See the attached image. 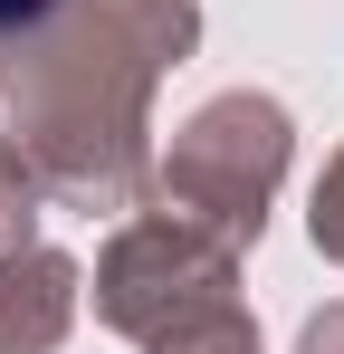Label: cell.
Listing matches in <instances>:
<instances>
[{"label":"cell","mask_w":344,"mask_h":354,"mask_svg":"<svg viewBox=\"0 0 344 354\" xmlns=\"http://www.w3.org/2000/svg\"><path fill=\"white\" fill-rule=\"evenodd\" d=\"M201 48V0H57L0 39V124L67 211L153 201V96Z\"/></svg>","instance_id":"obj_1"},{"label":"cell","mask_w":344,"mask_h":354,"mask_svg":"<svg viewBox=\"0 0 344 354\" xmlns=\"http://www.w3.org/2000/svg\"><path fill=\"white\" fill-rule=\"evenodd\" d=\"M86 297H96V326H115L134 354H268L239 297V249L163 201L115 221Z\"/></svg>","instance_id":"obj_2"},{"label":"cell","mask_w":344,"mask_h":354,"mask_svg":"<svg viewBox=\"0 0 344 354\" xmlns=\"http://www.w3.org/2000/svg\"><path fill=\"white\" fill-rule=\"evenodd\" d=\"M287 163H296V115L268 86H220V96H201L172 124V144L153 153V201L182 211V221H201L229 249H258Z\"/></svg>","instance_id":"obj_3"},{"label":"cell","mask_w":344,"mask_h":354,"mask_svg":"<svg viewBox=\"0 0 344 354\" xmlns=\"http://www.w3.org/2000/svg\"><path fill=\"white\" fill-rule=\"evenodd\" d=\"M77 306H86V268L67 249H48V239L0 249V354H57Z\"/></svg>","instance_id":"obj_4"},{"label":"cell","mask_w":344,"mask_h":354,"mask_svg":"<svg viewBox=\"0 0 344 354\" xmlns=\"http://www.w3.org/2000/svg\"><path fill=\"white\" fill-rule=\"evenodd\" d=\"M48 173L29 163V144L0 124V249H19V239H39V221H48Z\"/></svg>","instance_id":"obj_5"},{"label":"cell","mask_w":344,"mask_h":354,"mask_svg":"<svg viewBox=\"0 0 344 354\" xmlns=\"http://www.w3.org/2000/svg\"><path fill=\"white\" fill-rule=\"evenodd\" d=\"M306 239H316V249H325V259L344 268V144H335V163L316 173V201H306Z\"/></svg>","instance_id":"obj_6"},{"label":"cell","mask_w":344,"mask_h":354,"mask_svg":"<svg viewBox=\"0 0 344 354\" xmlns=\"http://www.w3.org/2000/svg\"><path fill=\"white\" fill-rule=\"evenodd\" d=\"M296 354H344V297H335V306H316V316L296 326Z\"/></svg>","instance_id":"obj_7"},{"label":"cell","mask_w":344,"mask_h":354,"mask_svg":"<svg viewBox=\"0 0 344 354\" xmlns=\"http://www.w3.org/2000/svg\"><path fill=\"white\" fill-rule=\"evenodd\" d=\"M57 0H0V39H19V29H29V19H48Z\"/></svg>","instance_id":"obj_8"}]
</instances>
